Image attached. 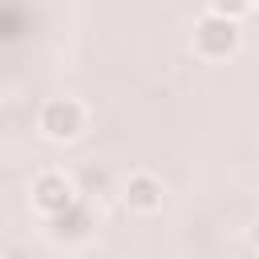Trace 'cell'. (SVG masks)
<instances>
[{"mask_svg": "<svg viewBox=\"0 0 259 259\" xmlns=\"http://www.w3.org/2000/svg\"><path fill=\"white\" fill-rule=\"evenodd\" d=\"M198 45H202L206 53H227V49H235V24H231L227 16L202 20V24H198Z\"/></svg>", "mask_w": 259, "mask_h": 259, "instance_id": "obj_1", "label": "cell"}, {"mask_svg": "<svg viewBox=\"0 0 259 259\" xmlns=\"http://www.w3.org/2000/svg\"><path fill=\"white\" fill-rule=\"evenodd\" d=\"M77 121H81V113H77L73 101H49V105H45V130H49L53 138L77 134Z\"/></svg>", "mask_w": 259, "mask_h": 259, "instance_id": "obj_2", "label": "cell"}, {"mask_svg": "<svg viewBox=\"0 0 259 259\" xmlns=\"http://www.w3.org/2000/svg\"><path fill=\"white\" fill-rule=\"evenodd\" d=\"M36 202L53 214V210H61V206H69L73 202V194H69V186H65V178H57V174H45L40 182H36Z\"/></svg>", "mask_w": 259, "mask_h": 259, "instance_id": "obj_3", "label": "cell"}, {"mask_svg": "<svg viewBox=\"0 0 259 259\" xmlns=\"http://www.w3.org/2000/svg\"><path fill=\"white\" fill-rule=\"evenodd\" d=\"M53 227H57V235H85L89 214L69 202V206H61V210H53Z\"/></svg>", "mask_w": 259, "mask_h": 259, "instance_id": "obj_4", "label": "cell"}, {"mask_svg": "<svg viewBox=\"0 0 259 259\" xmlns=\"http://www.w3.org/2000/svg\"><path fill=\"white\" fill-rule=\"evenodd\" d=\"M130 202L142 206V210L158 206V182H150V178H134V182H130Z\"/></svg>", "mask_w": 259, "mask_h": 259, "instance_id": "obj_5", "label": "cell"}, {"mask_svg": "<svg viewBox=\"0 0 259 259\" xmlns=\"http://www.w3.org/2000/svg\"><path fill=\"white\" fill-rule=\"evenodd\" d=\"M210 4H214L219 12H243V8H247V0H210Z\"/></svg>", "mask_w": 259, "mask_h": 259, "instance_id": "obj_6", "label": "cell"}]
</instances>
